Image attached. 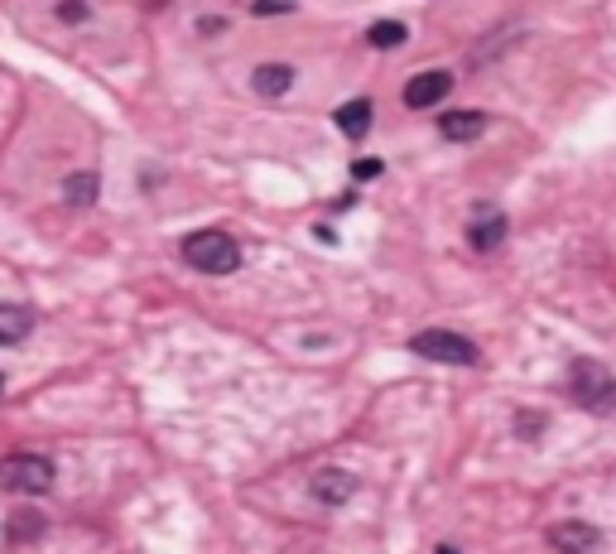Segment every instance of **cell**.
Instances as JSON below:
<instances>
[{
	"instance_id": "cell-1",
	"label": "cell",
	"mask_w": 616,
	"mask_h": 554,
	"mask_svg": "<svg viewBox=\"0 0 616 554\" xmlns=\"http://www.w3.org/2000/svg\"><path fill=\"white\" fill-rule=\"evenodd\" d=\"M184 261L203 275H231L241 265V247L227 231H193V237L184 241Z\"/></svg>"
},
{
	"instance_id": "cell-2",
	"label": "cell",
	"mask_w": 616,
	"mask_h": 554,
	"mask_svg": "<svg viewBox=\"0 0 616 554\" xmlns=\"http://www.w3.org/2000/svg\"><path fill=\"white\" fill-rule=\"evenodd\" d=\"M0 487L15 496H39L53 487V463L43 453H10L0 463Z\"/></svg>"
},
{
	"instance_id": "cell-3",
	"label": "cell",
	"mask_w": 616,
	"mask_h": 554,
	"mask_svg": "<svg viewBox=\"0 0 616 554\" xmlns=\"http://www.w3.org/2000/svg\"><path fill=\"white\" fill-rule=\"evenodd\" d=\"M568 391L582 410H612L616 405V376L602 362H574L568 372Z\"/></svg>"
},
{
	"instance_id": "cell-4",
	"label": "cell",
	"mask_w": 616,
	"mask_h": 554,
	"mask_svg": "<svg viewBox=\"0 0 616 554\" xmlns=\"http://www.w3.org/2000/svg\"><path fill=\"white\" fill-rule=\"evenodd\" d=\"M410 348L419 352V357H429V362H448V367H467V362H477V348H473V342L457 338V332H439V328L419 332Z\"/></svg>"
},
{
	"instance_id": "cell-5",
	"label": "cell",
	"mask_w": 616,
	"mask_h": 554,
	"mask_svg": "<svg viewBox=\"0 0 616 554\" xmlns=\"http://www.w3.org/2000/svg\"><path fill=\"white\" fill-rule=\"evenodd\" d=\"M448 92H453V73H443V68L419 73V77H410V87H405V106H414V111L439 106Z\"/></svg>"
},
{
	"instance_id": "cell-6",
	"label": "cell",
	"mask_w": 616,
	"mask_h": 554,
	"mask_svg": "<svg viewBox=\"0 0 616 554\" xmlns=\"http://www.w3.org/2000/svg\"><path fill=\"white\" fill-rule=\"evenodd\" d=\"M352 492H356V478L352 473H342V468H318L309 478V496L313 502H323V506H342Z\"/></svg>"
},
{
	"instance_id": "cell-7",
	"label": "cell",
	"mask_w": 616,
	"mask_h": 554,
	"mask_svg": "<svg viewBox=\"0 0 616 554\" xmlns=\"http://www.w3.org/2000/svg\"><path fill=\"white\" fill-rule=\"evenodd\" d=\"M598 530L592 526H578V520H564V526L549 530V545H554L558 554H598Z\"/></svg>"
},
{
	"instance_id": "cell-8",
	"label": "cell",
	"mask_w": 616,
	"mask_h": 554,
	"mask_svg": "<svg viewBox=\"0 0 616 554\" xmlns=\"http://www.w3.org/2000/svg\"><path fill=\"white\" fill-rule=\"evenodd\" d=\"M501 237H506V217L491 213V207H481L477 222L467 227V241H473L477 251H496V247H501Z\"/></svg>"
},
{
	"instance_id": "cell-9",
	"label": "cell",
	"mask_w": 616,
	"mask_h": 554,
	"mask_svg": "<svg viewBox=\"0 0 616 554\" xmlns=\"http://www.w3.org/2000/svg\"><path fill=\"white\" fill-rule=\"evenodd\" d=\"M439 130H443V140H477L487 130V116L481 111H448L439 121Z\"/></svg>"
},
{
	"instance_id": "cell-10",
	"label": "cell",
	"mask_w": 616,
	"mask_h": 554,
	"mask_svg": "<svg viewBox=\"0 0 616 554\" xmlns=\"http://www.w3.org/2000/svg\"><path fill=\"white\" fill-rule=\"evenodd\" d=\"M29 328H35V314L25 304H0V348L29 338Z\"/></svg>"
},
{
	"instance_id": "cell-11",
	"label": "cell",
	"mask_w": 616,
	"mask_h": 554,
	"mask_svg": "<svg viewBox=\"0 0 616 554\" xmlns=\"http://www.w3.org/2000/svg\"><path fill=\"white\" fill-rule=\"evenodd\" d=\"M289 87H294V68H289V63H265V68H255V92L261 97H285Z\"/></svg>"
},
{
	"instance_id": "cell-12",
	"label": "cell",
	"mask_w": 616,
	"mask_h": 554,
	"mask_svg": "<svg viewBox=\"0 0 616 554\" xmlns=\"http://www.w3.org/2000/svg\"><path fill=\"white\" fill-rule=\"evenodd\" d=\"M338 130L347 140H362L372 130V102H347L338 106Z\"/></svg>"
},
{
	"instance_id": "cell-13",
	"label": "cell",
	"mask_w": 616,
	"mask_h": 554,
	"mask_svg": "<svg viewBox=\"0 0 616 554\" xmlns=\"http://www.w3.org/2000/svg\"><path fill=\"white\" fill-rule=\"evenodd\" d=\"M97 174H73L68 184H63V193H68V203L73 207H87V203H97Z\"/></svg>"
},
{
	"instance_id": "cell-14",
	"label": "cell",
	"mask_w": 616,
	"mask_h": 554,
	"mask_svg": "<svg viewBox=\"0 0 616 554\" xmlns=\"http://www.w3.org/2000/svg\"><path fill=\"white\" fill-rule=\"evenodd\" d=\"M372 43H376V49H400V43H405V25H395V20L372 25Z\"/></svg>"
},
{
	"instance_id": "cell-15",
	"label": "cell",
	"mask_w": 616,
	"mask_h": 554,
	"mask_svg": "<svg viewBox=\"0 0 616 554\" xmlns=\"http://www.w3.org/2000/svg\"><path fill=\"white\" fill-rule=\"evenodd\" d=\"M39 530H43V516L25 512V516H15V520H10V526H5V536H10V540H29V536H39Z\"/></svg>"
},
{
	"instance_id": "cell-16",
	"label": "cell",
	"mask_w": 616,
	"mask_h": 554,
	"mask_svg": "<svg viewBox=\"0 0 616 554\" xmlns=\"http://www.w3.org/2000/svg\"><path fill=\"white\" fill-rule=\"evenodd\" d=\"M544 429V419L540 415H520V439H535Z\"/></svg>"
},
{
	"instance_id": "cell-17",
	"label": "cell",
	"mask_w": 616,
	"mask_h": 554,
	"mask_svg": "<svg viewBox=\"0 0 616 554\" xmlns=\"http://www.w3.org/2000/svg\"><path fill=\"white\" fill-rule=\"evenodd\" d=\"M380 174V160H356V179H376Z\"/></svg>"
},
{
	"instance_id": "cell-18",
	"label": "cell",
	"mask_w": 616,
	"mask_h": 554,
	"mask_svg": "<svg viewBox=\"0 0 616 554\" xmlns=\"http://www.w3.org/2000/svg\"><path fill=\"white\" fill-rule=\"evenodd\" d=\"M59 20H73L77 25V20H87V5H59Z\"/></svg>"
},
{
	"instance_id": "cell-19",
	"label": "cell",
	"mask_w": 616,
	"mask_h": 554,
	"mask_svg": "<svg viewBox=\"0 0 616 554\" xmlns=\"http://www.w3.org/2000/svg\"><path fill=\"white\" fill-rule=\"evenodd\" d=\"M439 554H457V550H453V545H443V550H439Z\"/></svg>"
},
{
	"instance_id": "cell-20",
	"label": "cell",
	"mask_w": 616,
	"mask_h": 554,
	"mask_svg": "<svg viewBox=\"0 0 616 554\" xmlns=\"http://www.w3.org/2000/svg\"><path fill=\"white\" fill-rule=\"evenodd\" d=\"M0 391H5V381H0Z\"/></svg>"
}]
</instances>
